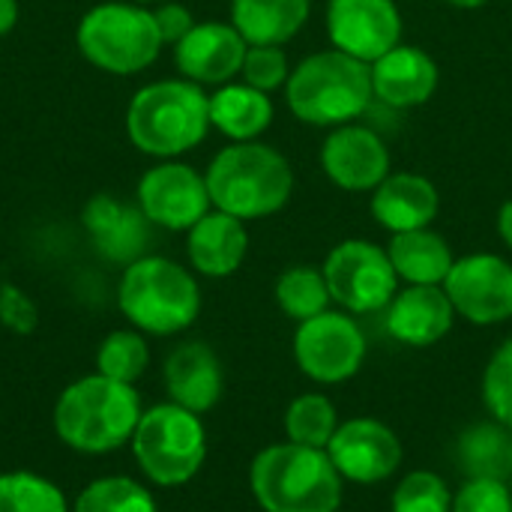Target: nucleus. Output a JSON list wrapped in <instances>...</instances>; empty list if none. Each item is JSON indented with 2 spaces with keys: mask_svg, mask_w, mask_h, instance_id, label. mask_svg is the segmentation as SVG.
<instances>
[{
  "mask_svg": "<svg viewBox=\"0 0 512 512\" xmlns=\"http://www.w3.org/2000/svg\"><path fill=\"white\" fill-rule=\"evenodd\" d=\"M483 402L489 414L512 432V336L495 351L483 372Z\"/></svg>",
  "mask_w": 512,
  "mask_h": 512,
  "instance_id": "33",
  "label": "nucleus"
},
{
  "mask_svg": "<svg viewBox=\"0 0 512 512\" xmlns=\"http://www.w3.org/2000/svg\"><path fill=\"white\" fill-rule=\"evenodd\" d=\"M327 33L333 48L372 66L402 42V12L393 0H330Z\"/></svg>",
  "mask_w": 512,
  "mask_h": 512,
  "instance_id": "14",
  "label": "nucleus"
},
{
  "mask_svg": "<svg viewBox=\"0 0 512 512\" xmlns=\"http://www.w3.org/2000/svg\"><path fill=\"white\" fill-rule=\"evenodd\" d=\"M441 84L435 57L417 45H396L372 63V90L390 108L426 105Z\"/></svg>",
  "mask_w": 512,
  "mask_h": 512,
  "instance_id": "19",
  "label": "nucleus"
},
{
  "mask_svg": "<svg viewBox=\"0 0 512 512\" xmlns=\"http://www.w3.org/2000/svg\"><path fill=\"white\" fill-rule=\"evenodd\" d=\"M276 117L273 99L246 81H228L210 93V126L231 141H258Z\"/></svg>",
  "mask_w": 512,
  "mask_h": 512,
  "instance_id": "23",
  "label": "nucleus"
},
{
  "mask_svg": "<svg viewBox=\"0 0 512 512\" xmlns=\"http://www.w3.org/2000/svg\"><path fill=\"white\" fill-rule=\"evenodd\" d=\"M453 512H512V492L507 480L468 477L453 495Z\"/></svg>",
  "mask_w": 512,
  "mask_h": 512,
  "instance_id": "35",
  "label": "nucleus"
},
{
  "mask_svg": "<svg viewBox=\"0 0 512 512\" xmlns=\"http://www.w3.org/2000/svg\"><path fill=\"white\" fill-rule=\"evenodd\" d=\"M87 63L111 75H135L156 63L165 42L153 6L132 0H105L84 12L75 33Z\"/></svg>",
  "mask_w": 512,
  "mask_h": 512,
  "instance_id": "8",
  "label": "nucleus"
},
{
  "mask_svg": "<svg viewBox=\"0 0 512 512\" xmlns=\"http://www.w3.org/2000/svg\"><path fill=\"white\" fill-rule=\"evenodd\" d=\"M456 321V309L444 285H408L387 306V333L408 348L441 342Z\"/></svg>",
  "mask_w": 512,
  "mask_h": 512,
  "instance_id": "18",
  "label": "nucleus"
},
{
  "mask_svg": "<svg viewBox=\"0 0 512 512\" xmlns=\"http://www.w3.org/2000/svg\"><path fill=\"white\" fill-rule=\"evenodd\" d=\"M366 333L345 312H321L300 321L294 333V360L318 384L351 381L366 363Z\"/></svg>",
  "mask_w": 512,
  "mask_h": 512,
  "instance_id": "10",
  "label": "nucleus"
},
{
  "mask_svg": "<svg viewBox=\"0 0 512 512\" xmlns=\"http://www.w3.org/2000/svg\"><path fill=\"white\" fill-rule=\"evenodd\" d=\"M117 306L144 336H177L198 321L201 288L183 264L162 255H144L123 267Z\"/></svg>",
  "mask_w": 512,
  "mask_h": 512,
  "instance_id": "6",
  "label": "nucleus"
},
{
  "mask_svg": "<svg viewBox=\"0 0 512 512\" xmlns=\"http://www.w3.org/2000/svg\"><path fill=\"white\" fill-rule=\"evenodd\" d=\"M249 252L246 222L222 210H210L186 231V255L195 273L225 279L237 273Z\"/></svg>",
  "mask_w": 512,
  "mask_h": 512,
  "instance_id": "22",
  "label": "nucleus"
},
{
  "mask_svg": "<svg viewBox=\"0 0 512 512\" xmlns=\"http://www.w3.org/2000/svg\"><path fill=\"white\" fill-rule=\"evenodd\" d=\"M372 99V66L339 48L309 54L291 69L285 84L291 114L300 123L321 129L354 123L369 111Z\"/></svg>",
  "mask_w": 512,
  "mask_h": 512,
  "instance_id": "5",
  "label": "nucleus"
},
{
  "mask_svg": "<svg viewBox=\"0 0 512 512\" xmlns=\"http://www.w3.org/2000/svg\"><path fill=\"white\" fill-rule=\"evenodd\" d=\"M162 381H165L168 402L189 408L195 414H207L210 408H216V402L222 399V387H225L222 363L216 351L204 342L177 345L165 357Z\"/></svg>",
  "mask_w": 512,
  "mask_h": 512,
  "instance_id": "20",
  "label": "nucleus"
},
{
  "mask_svg": "<svg viewBox=\"0 0 512 512\" xmlns=\"http://www.w3.org/2000/svg\"><path fill=\"white\" fill-rule=\"evenodd\" d=\"M0 512H72L66 492L27 468L0 474Z\"/></svg>",
  "mask_w": 512,
  "mask_h": 512,
  "instance_id": "28",
  "label": "nucleus"
},
{
  "mask_svg": "<svg viewBox=\"0 0 512 512\" xmlns=\"http://www.w3.org/2000/svg\"><path fill=\"white\" fill-rule=\"evenodd\" d=\"M321 270L333 303L354 315L387 309L399 291V276L387 249L369 240H345L333 246Z\"/></svg>",
  "mask_w": 512,
  "mask_h": 512,
  "instance_id": "9",
  "label": "nucleus"
},
{
  "mask_svg": "<svg viewBox=\"0 0 512 512\" xmlns=\"http://www.w3.org/2000/svg\"><path fill=\"white\" fill-rule=\"evenodd\" d=\"M441 210L438 186L414 171H390L372 192V216L390 234L429 228Z\"/></svg>",
  "mask_w": 512,
  "mask_h": 512,
  "instance_id": "21",
  "label": "nucleus"
},
{
  "mask_svg": "<svg viewBox=\"0 0 512 512\" xmlns=\"http://www.w3.org/2000/svg\"><path fill=\"white\" fill-rule=\"evenodd\" d=\"M132 3H141V6H156V3H162V0H132Z\"/></svg>",
  "mask_w": 512,
  "mask_h": 512,
  "instance_id": "40",
  "label": "nucleus"
},
{
  "mask_svg": "<svg viewBox=\"0 0 512 512\" xmlns=\"http://www.w3.org/2000/svg\"><path fill=\"white\" fill-rule=\"evenodd\" d=\"M342 486L327 450L294 441L264 447L249 468L252 498L264 512H339Z\"/></svg>",
  "mask_w": 512,
  "mask_h": 512,
  "instance_id": "4",
  "label": "nucleus"
},
{
  "mask_svg": "<svg viewBox=\"0 0 512 512\" xmlns=\"http://www.w3.org/2000/svg\"><path fill=\"white\" fill-rule=\"evenodd\" d=\"M150 366V345L141 330L126 327V330H111L99 348H96V372L120 381V384H138Z\"/></svg>",
  "mask_w": 512,
  "mask_h": 512,
  "instance_id": "29",
  "label": "nucleus"
},
{
  "mask_svg": "<svg viewBox=\"0 0 512 512\" xmlns=\"http://www.w3.org/2000/svg\"><path fill=\"white\" fill-rule=\"evenodd\" d=\"M498 234H501L504 246L512 252V198L504 201V207L498 210Z\"/></svg>",
  "mask_w": 512,
  "mask_h": 512,
  "instance_id": "37",
  "label": "nucleus"
},
{
  "mask_svg": "<svg viewBox=\"0 0 512 512\" xmlns=\"http://www.w3.org/2000/svg\"><path fill=\"white\" fill-rule=\"evenodd\" d=\"M210 129V93L186 78L144 84L126 108L132 147L156 159H177L195 150Z\"/></svg>",
  "mask_w": 512,
  "mask_h": 512,
  "instance_id": "3",
  "label": "nucleus"
},
{
  "mask_svg": "<svg viewBox=\"0 0 512 512\" xmlns=\"http://www.w3.org/2000/svg\"><path fill=\"white\" fill-rule=\"evenodd\" d=\"M321 168L345 192H375L390 174V150L375 129L345 123L324 138Z\"/></svg>",
  "mask_w": 512,
  "mask_h": 512,
  "instance_id": "15",
  "label": "nucleus"
},
{
  "mask_svg": "<svg viewBox=\"0 0 512 512\" xmlns=\"http://www.w3.org/2000/svg\"><path fill=\"white\" fill-rule=\"evenodd\" d=\"M393 512H453V492L435 471H411L399 480L393 498Z\"/></svg>",
  "mask_w": 512,
  "mask_h": 512,
  "instance_id": "32",
  "label": "nucleus"
},
{
  "mask_svg": "<svg viewBox=\"0 0 512 512\" xmlns=\"http://www.w3.org/2000/svg\"><path fill=\"white\" fill-rule=\"evenodd\" d=\"M387 255L393 261L396 276L408 285H444L456 264L450 243L429 228L393 234Z\"/></svg>",
  "mask_w": 512,
  "mask_h": 512,
  "instance_id": "25",
  "label": "nucleus"
},
{
  "mask_svg": "<svg viewBox=\"0 0 512 512\" xmlns=\"http://www.w3.org/2000/svg\"><path fill=\"white\" fill-rule=\"evenodd\" d=\"M141 414L144 405L138 387L93 372L63 387L54 402L51 423L63 447L81 456H108L129 447Z\"/></svg>",
  "mask_w": 512,
  "mask_h": 512,
  "instance_id": "1",
  "label": "nucleus"
},
{
  "mask_svg": "<svg viewBox=\"0 0 512 512\" xmlns=\"http://www.w3.org/2000/svg\"><path fill=\"white\" fill-rule=\"evenodd\" d=\"M72 512H159V504L135 477L108 474L96 477L75 495Z\"/></svg>",
  "mask_w": 512,
  "mask_h": 512,
  "instance_id": "27",
  "label": "nucleus"
},
{
  "mask_svg": "<svg viewBox=\"0 0 512 512\" xmlns=\"http://www.w3.org/2000/svg\"><path fill=\"white\" fill-rule=\"evenodd\" d=\"M309 15L312 0H231V24L249 45H285Z\"/></svg>",
  "mask_w": 512,
  "mask_h": 512,
  "instance_id": "24",
  "label": "nucleus"
},
{
  "mask_svg": "<svg viewBox=\"0 0 512 512\" xmlns=\"http://www.w3.org/2000/svg\"><path fill=\"white\" fill-rule=\"evenodd\" d=\"M246 48L249 42L231 21H198L174 45V63L180 78L201 87H222L240 75Z\"/></svg>",
  "mask_w": 512,
  "mask_h": 512,
  "instance_id": "16",
  "label": "nucleus"
},
{
  "mask_svg": "<svg viewBox=\"0 0 512 512\" xmlns=\"http://www.w3.org/2000/svg\"><path fill=\"white\" fill-rule=\"evenodd\" d=\"M81 222L93 249L105 261L126 267L147 255L153 225L138 204H126L108 192H99L84 204Z\"/></svg>",
  "mask_w": 512,
  "mask_h": 512,
  "instance_id": "17",
  "label": "nucleus"
},
{
  "mask_svg": "<svg viewBox=\"0 0 512 512\" xmlns=\"http://www.w3.org/2000/svg\"><path fill=\"white\" fill-rule=\"evenodd\" d=\"M138 207L150 225L165 231H189L213 210L207 180L177 159H162L138 180Z\"/></svg>",
  "mask_w": 512,
  "mask_h": 512,
  "instance_id": "11",
  "label": "nucleus"
},
{
  "mask_svg": "<svg viewBox=\"0 0 512 512\" xmlns=\"http://www.w3.org/2000/svg\"><path fill=\"white\" fill-rule=\"evenodd\" d=\"M444 3H450V6H456V9H480V6H486L489 0H444Z\"/></svg>",
  "mask_w": 512,
  "mask_h": 512,
  "instance_id": "39",
  "label": "nucleus"
},
{
  "mask_svg": "<svg viewBox=\"0 0 512 512\" xmlns=\"http://www.w3.org/2000/svg\"><path fill=\"white\" fill-rule=\"evenodd\" d=\"M444 291L465 321L477 327L504 324L512 318V264L501 255L474 252L456 258Z\"/></svg>",
  "mask_w": 512,
  "mask_h": 512,
  "instance_id": "12",
  "label": "nucleus"
},
{
  "mask_svg": "<svg viewBox=\"0 0 512 512\" xmlns=\"http://www.w3.org/2000/svg\"><path fill=\"white\" fill-rule=\"evenodd\" d=\"M213 210L243 222L279 213L294 195V168L270 144L234 141L222 147L204 171Z\"/></svg>",
  "mask_w": 512,
  "mask_h": 512,
  "instance_id": "2",
  "label": "nucleus"
},
{
  "mask_svg": "<svg viewBox=\"0 0 512 512\" xmlns=\"http://www.w3.org/2000/svg\"><path fill=\"white\" fill-rule=\"evenodd\" d=\"M327 456L342 480L375 486L399 471L402 441L387 423L375 417H354L339 423L336 435L327 444Z\"/></svg>",
  "mask_w": 512,
  "mask_h": 512,
  "instance_id": "13",
  "label": "nucleus"
},
{
  "mask_svg": "<svg viewBox=\"0 0 512 512\" xmlns=\"http://www.w3.org/2000/svg\"><path fill=\"white\" fill-rule=\"evenodd\" d=\"M276 303L297 324L300 321H309V318H315L321 312H327V306L333 303V297H330L324 270L306 267V264L288 267L276 279Z\"/></svg>",
  "mask_w": 512,
  "mask_h": 512,
  "instance_id": "30",
  "label": "nucleus"
},
{
  "mask_svg": "<svg viewBox=\"0 0 512 512\" xmlns=\"http://www.w3.org/2000/svg\"><path fill=\"white\" fill-rule=\"evenodd\" d=\"M138 471L159 489H177L198 477L207 462V429L201 414L174 402L144 408L132 441Z\"/></svg>",
  "mask_w": 512,
  "mask_h": 512,
  "instance_id": "7",
  "label": "nucleus"
},
{
  "mask_svg": "<svg viewBox=\"0 0 512 512\" xmlns=\"http://www.w3.org/2000/svg\"><path fill=\"white\" fill-rule=\"evenodd\" d=\"M459 459L468 477L507 480L512 474V432L498 420L471 426L459 441Z\"/></svg>",
  "mask_w": 512,
  "mask_h": 512,
  "instance_id": "26",
  "label": "nucleus"
},
{
  "mask_svg": "<svg viewBox=\"0 0 512 512\" xmlns=\"http://www.w3.org/2000/svg\"><path fill=\"white\" fill-rule=\"evenodd\" d=\"M153 18H156V27L162 33V42L165 45H177L198 21L192 18L189 6L177 3V0H162L153 6Z\"/></svg>",
  "mask_w": 512,
  "mask_h": 512,
  "instance_id": "36",
  "label": "nucleus"
},
{
  "mask_svg": "<svg viewBox=\"0 0 512 512\" xmlns=\"http://www.w3.org/2000/svg\"><path fill=\"white\" fill-rule=\"evenodd\" d=\"M336 429H339V414L333 402L321 393H303L285 411V435L294 444L327 450Z\"/></svg>",
  "mask_w": 512,
  "mask_h": 512,
  "instance_id": "31",
  "label": "nucleus"
},
{
  "mask_svg": "<svg viewBox=\"0 0 512 512\" xmlns=\"http://www.w3.org/2000/svg\"><path fill=\"white\" fill-rule=\"evenodd\" d=\"M18 24V0H0V36Z\"/></svg>",
  "mask_w": 512,
  "mask_h": 512,
  "instance_id": "38",
  "label": "nucleus"
},
{
  "mask_svg": "<svg viewBox=\"0 0 512 512\" xmlns=\"http://www.w3.org/2000/svg\"><path fill=\"white\" fill-rule=\"evenodd\" d=\"M288 75H291V63H288V54L282 51V45H249L246 48L240 78L249 87L273 93L288 84Z\"/></svg>",
  "mask_w": 512,
  "mask_h": 512,
  "instance_id": "34",
  "label": "nucleus"
}]
</instances>
